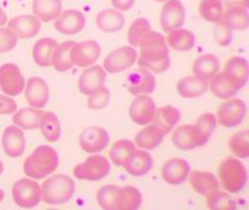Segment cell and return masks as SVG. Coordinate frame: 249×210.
Wrapping results in <instances>:
<instances>
[{"label":"cell","instance_id":"6","mask_svg":"<svg viewBox=\"0 0 249 210\" xmlns=\"http://www.w3.org/2000/svg\"><path fill=\"white\" fill-rule=\"evenodd\" d=\"M109 160L103 155H91L85 162L79 163L74 168V175L79 180L100 181L110 173Z\"/></svg>","mask_w":249,"mask_h":210},{"label":"cell","instance_id":"36","mask_svg":"<svg viewBox=\"0 0 249 210\" xmlns=\"http://www.w3.org/2000/svg\"><path fill=\"white\" fill-rule=\"evenodd\" d=\"M39 128L42 136L49 143H55L61 137V124L59 118L53 112H42L40 116Z\"/></svg>","mask_w":249,"mask_h":210},{"label":"cell","instance_id":"15","mask_svg":"<svg viewBox=\"0 0 249 210\" xmlns=\"http://www.w3.org/2000/svg\"><path fill=\"white\" fill-rule=\"evenodd\" d=\"M107 80V71L101 65H92L86 69L79 79V90L86 96H90L104 87Z\"/></svg>","mask_w":249,"mask_h":210},{"label":"cell","instance_id":"41","mask_svg":"<svg viewBox=\"0 0 249 210\" xmlns=\"http://www.w3.org/2000/svg\"><path fill=\"white\" fill-rule=\"evenodd\" d=\"M143 202L140 189L132 186L121 187L120 194V210H136L140 209Z\"/></svg>","mask_w":249,"mask_h":210},{"label":"cell","instance_id":"9","mask_svg":"<svg viewBox=\"0 0 249 210\" xmlns=\"http://www.w3.org/2000/svg\"><path fill=\"white\" fill-rule=\"evenodd\" d=\"M25 77L18 65L5 63L0 67V89L8 96H18L25 89Z\"/></svg>","mask_w":249,"mask_h":210},{"label":"cell","instance_id":"27","mask_svg":"<svg viewBox=\"0 0 249 210\" xmlns=\"http://www.w3.org/2000/svg\"><path fill=\"white\" fill-rule=\"evenodd\" d=\"M180 111L175 106L165 105L161 106L160 109L156 110L153 122L155 125L161 130L164 134H167L172 131V129L180 122Z\"/></svg>","mask_w":249,"mask_h":210},{"label":"cell","instance_id":"22","mask_svg":"<svg viewBox=\"0 0 249 210\" xmlns=\"http://www.w3.org/2000/svg\"><path fill=\"white\" fill-rule=\"evenodd\" d=\"M210 88L212 94L220 99H230L241 90L240 85L226 71L214 75L213 79L211 80Z\"/></svg>","mask_w":249,"mask_h":210},{"label":"cell","instance_id":"55","mask_svg":"<svg viewBox=\"0 0 249 210\" xmlns=\"http://www.w3.org/2000/svg\"><path fill=\"white\" fill-rule=\"evenodd\" d=\"M156 1H159V2H165V1H167V0H156Z\"/></svg>","mask_w":249,"mask_h":210},{"label":"cell","instance_id":"29","mask_svg":"<svg viewBox=\"0 0 249 210\" xmlns=\"http://www.w3.org/2000/svg\"><path fill=\"white\" fill-rule=\"evenodd\" d=\"M124 24L125 19L120 11L103 10L96 16L97 27L106 33H115L121 31L124 27Z\"/></svg>","mask_w":249,"mask_h":210},{"label":"cell","instance_id":"17","mask_svg":"<svg viewBox=\"0 0 249 210\" xmlns=\"http://www.w3.org/2000/svg\"><path fill=\"white\" fill-rule=\"evenodd\" d=\"M2 148L5 154L10 158H19L24 154L26 148V139L24 132L19 126L11 125L5 129L2 133Z\"/></svg>","mask_w":249,"mask_h":210},{"label":"cell","instance_id":"45","mask_svg":"<svg viewBox=\"0 0 249 210\" xmlns=\"http://www.w3.org/2000/svg\"><path fill=\"white\" fill-rule=\"evenodd\" d=\"M207 206L213 210H235L236 203L227 193L218 191L212 196L207 197Z\"/></svg>","mask_w":249,"mask_h":210},{"label":"cell","instance_id":"50","mask_svg":"<svg viewBox=\"0 0 249 210\" xmlns=\"http://www.w3.org/2000/svg\"><path fill=\"white\" fill-rule=\"evenodd\" d=\"M135 1L136 0H111L112 6L120 11H129L134 6Z\"/></svg>","mask_w":249,"mask_h":210},{"label":"cell","instance_id":"21","mask_svg":"<svg viewBox=\"0 0 249 210\" xmlns=\"http://www.w3.org/2000/svg\"><path fill=\"white\" fill-rule=\"evenodd\" d=\"M189 180L191 186L198 194L205 197L212 196L214 193L219 191V180L214 177L211 172L204 171H193L190 172Z\"/></svg>","mask_w":249,"mask_h":210},{"label":"cell","instance_id":"31","mask_svg":"<svg viewBox=\"0 0 249 210\" xmlns=\"http://www.w3.org/2000/svg\"><path fill=\"white\" fill-rule=\"evenodd\" d=\"M220 21L230 31H246L249 26V14L246 8H227Z\"/></svg>","mask_w":249,"mask_h":210},{"label":"cell","instance_id":"26","mask_svg":"<svg viewBox=\"0 0 249 210\" xmlns=\"http://www.w3.org/2000/svg\"><path fill=\"white\" fill-rule=\"evenodd\" d=\"M32 10L40 21L49 22L59 18L62 13V4L61 0H33Z\"/></svg>","mask_w":249,"mask_h":210},{"label":"cell","instance_id":"54","mask_svg":"<svg viewBox=\"0 0 249 210\" xmlns=\"http://www.w3.org/2000/svg\"><path fill=\"white\" fill-rule=\"evenodd\" d=\"M4 168H5V167H4V163H2V161L0 160V175H1V174H2V172H4Z\"/></svg>","mask_w":249,"mask_h":210},{"label":"cell","instance_id":"44","mask_svg":"<svg viewBox=\"0 0 249 210\" xmlns=\"http://www.w3.org/2000/svg\"><path fill=\"white\" fill-rule=\"evenodd\" d=\"M216 124H218L216 118L213 113H202L201 116H199L195 124V128L200 136L202 143L206 144L208 142L213 132L215 131Z\"/></svg>","mask_w":249,"mask_h":210},{"label":"cell","instance_id":"51","mask_svg":"<svg viewBox=\"0 0 249 210\" xmlns=\"http://www.w3.org/2000/svg\"><path fill=\"white\" fill-rule=\"evenodd\" d=\"M222 4H224L227 8L240 7L248 10L249 0H222Z\"/></svg>","mask_w":249,"mask_h":210},{"label":"cell","instance_id":"32","mask_svg":"<svg viewBox=\"0 0 249 210\" xmlns=\"http://www.w3.org/2000/svg\"><path fill=\"white\" fill-rule=\"evenodd\" d=\"M165 134L155 124L146 126L135 136V144L140 148L155 149L163 142Z\"/></svg>","mask_w":249,"mask_h":210},{"label":"cell","instance_id":"39","mask_svg":"<svg viewBox=\"0 0 249 210\" xmlns=\"http://www.w3.org/2000/svg\"><path fill=\"white\" fill-rule=\"evenodd\" d=\"M136 151V144L130 140L121 139L111 146L109 151L110 160L116 166H123L129 157Z\"/></svg>","mask_w":249,"mask_h":210},{"label":"cell","instance_id":"49","mask_svg":"<svg viewBox=\"0 0 249 210\" xmlns=\"http://www.w3.org/2000/svg\"><path fill=\"white\" fill-rule=\"evenodd\" d=\"M16 111V100L8 96H2V95H0V114H11Z\"/></svg>","mask_w":249,"mask_h":210},{"label":"cell","instance_id":"16","mask_svg":"<svg viewBox=\"0 0 249 210\" xmlns=\"http://www.w3.org/2000/svg\"><path fill=\"white\" fill-rule=\"evenodd\" d=\"M172 143L177 148L181 149V151H191V149L201 147L205 145L199 133L196 132L195 125H190V124L178 126L173 131Z\"/></svg>","mask_w":249,"mask_h":210},{"label":"cell","instance_id":"34","mask_svg":"<svg viewBox=\"0 0 249 210\" xmlns=\"http://www.w3.org/2000/svg\"><path fill=\"white\" fill-rule=\"evenodd\" d=\"M75 42L74 41H65L61 45H57L53 51L52 56V65L56 71L65 73V71L71 70L73 68V62L71 59V50Z\"/></svg>","mask_w":249,"mask_h":210},{"label":"cell","instance_id":"2","mask_svg":"<svg viewBox=\"0 0 249 210\" xmlns=\"http://www.w3.org/2000/svg\"><path fill=\"white\" fill-rule=\"evenodd\" d=\"M59 166V154L51 146H39L24 162V173L28 178L41 180L54 173Z\"/></svg>","mask_w":249,"mask_h":210},{"label":"cell","instance_id":"13","mask_svg":"<svg viewBox=\"0 0 249 210\" xmlns=\"http://www.w3.org/2000/svg\"><path fill=\"white\" fill-rule=\"evenodd\" d=\"M126 88L134 96L150 95L156 89V79L147 69L138 68L132 70L126 77Z\"/></svg>","mask_w":249,"mask_h":210},{"label":"cell","instance_id":"4","mask_svg":"<svg viewBox=\"0 0 249 210\" xmlns=\"http://www.w3.org/2000/svg\"><path fill=\"white\" fill-rule=\"evenodd\" d=\"M42 201L52 206L68 202L75 193V182L65 174H55L48 178L41 186Z\"/></svg>","mask_w":249,"mask_h":210},{"label":"cell","instance_id":"25","mask_svg":"<svg viewBox=\"0 0 249 210\" xmlns=\"http://www.w3.org/2000/svg\"><path fill=\"white\" fill-rule=\"evenodd\" d=\"M208 81L196 76H187L177 83V91L182 98H198L206 94Z\"/></svg>","mask_w":249,"mask_h":210},{"label":"cell","instance_id":"37","mask_svg":"<svg viewBox=\"0 0 249 210\" xmlns=\"http://www.w3.org/2000/svg\"><path fill=\"white\" fill-rule=\"evenodd\" d=\"M121 187L116 185L103 186L97 192V202L104 210H120Z\"/></svg>","mask_w":249,"mask_h":210},{"label":"cell","instance_id":"35","mask_svg":"<svg viewBox=\"0 0 249 210\" xmlns=\"http://www.w3.org/2000/svg\"><path fill=\"white\" fill-rule=\"evenodd\" d=\"M226 73L233 77L240 88H243L248 82V61L245 57L241 56H234L231 57L227 62H226L225 70Z\"/></svg>","mask_w":249,"mask_h":210},{"label":"cell","instance_id":"53","mask_svg":"<svg viewBox=\"0 0 249 210\" xmlns=\"http://www.w3.org/2000/svg\"><path fill=\"white\" fill-rule=\"evenodd\" d=\"M4 197H5V192L2 191V189H0V202L4 200Z\"/></svg>","mask_w":249,"mask_h":210},{"label":"cell","instance_id":"52","mask_svg":"<svg viewBox=\"0 0 249 210\" xmlns=\"http://www.w3.org/2000/svg\"><path fill=\"white\" fill-rule=\"evenodd\" d=\"M6 24H7V16H6V13L4 12V10L0 7V27L4 25H6Z\"/></svg>","mask_w":249,"mask_h":210},{"label":"cell","instance_id":"38","mask_svg":"<svg viewBox=\"0 0 249 210\" xmlns=\"http://www.w3.org/2000/svg\"><path fill=\"white\" fill-rule=\"evenodd\" d=\"M42 111L40 109L34 108H25L16 112L13 116L14 125L19 126L20 129L24 130H34V129L39 128L40 116H41Z\"/></svg>","mask_w":249,"mask_h":210},{"label":"cell","instance_id":"12","mask_svg":"<svg viewBox=\"0 0 249 210\" xmlns=\"http://www.w3.org/2000/svg\"><path fill=\"white\" fill-rule=\"evenodd\" d=\"M156 105L149 95H138L132 100L129 108V116L131 120L137 125L146 126L153 122Z\"/></svg>","mask_w":249,"mask_h":210},{"label":"cell","instance_id":"30","mask_svg":"<svg viewBox=\"0 0 249 210\" xmlns=\"http://www.w3.org/2000/svg\"><path fill=\"white\" fill-rule=\"evenodd\" d=\"M166 40L170 47L177 51H189L196 45L195 34L185 28H176L169 32Z\"/></svg>","mask_w":249,"mask_h":210},{"label":"cell","instance_id":"24","mask_svg":"<svg viewBox=\"0 0 249 210\" xmlns=\"http://www.w3.org/2000/svg\"><path fill=\"white\" fill-rule=\"evenodd\" d=\"M152 166L153 159L151 154L144 149H136L123 165L126 173L136 178L146 175L152 169Z\"/></svg>","mask_w":249,"mask_h":210},{"label":"cell","instance_id":"28","mask_svg":"<svg viewBox=\"0 0 249 210\" xmlns=\"http://www.w3.org/2000/svg\"><path fill=\"white\" fill-rule=\"evenodd\" d=\"M220 62L218 57L213 54H205L199 56L192 65V71L195 76L200 77L202 80L210 81L214 75L219 73Z\"/></svg>","mask_w":249,"mask_h":210},{"label":"cell","instance_id":"48","mask_svg":"<svg viewBox=\"0 0 249 210\" xmlns=\"http://www.w3.org/2000/svg\"><path fill=\"white\" fill-rule=\"evenodd\" d=\"M216 42L222 47H226L231 42V31L228 30L221 21L216 22L215 30H214Z\"/></svg>","mask_w":249,"mask_h":210},{"label":"cell","instance_id":"42","mask_svg":"<svg viewBox=\"0 0 249 210\" xmlns=\"http://www.w3.org/2000/svg\"><path fill=\"white\" fill-rule=\"evenodd\" d=\"M228 147L235 157L247 159L249 157V133L247 130L234 133L228 142Z\"/></svg>","mask_w":249,"mask_h":210},{"label":"cell","instance_id":"23","mask_svg":"<svg viewBox=\"0 0 249 210\" xmlns=\"http://www.w3.org/2000/svg\"><path fill=\"white\" fill-rule=\"evenodd\" d=\"M7 28L13 31L20 39H31L39 34L41 21L36 16H20L11 20Z\"/></svg>","mask_w":249,"mask_h":210},{"label":"cell","instance_id":"3","mask_svg":"<svg viewBox=\"0 0 249 210\" xmlns=\"http://www.w3.org/2000/svg\"><path fill=\"white\" fill-rule=\"evenodd\" d=\"M219 183L226 192L231 194L240 193L247 185V169L239 159L230 157L220 163L218 168Z\"/></svg>","mask_w":249,"mask_h":210},{"label":"cell","instance_id":"20","mask_svg":"<svg viewBox=\"0 0 249 210\" xmlns=\"http://www.w3.org/2000/svg\"><path fill=\"white\" fill-rule=\"evenodd\" d=\"M54 26L65 35H74L83 31L86 26V16L77 10H67L55 20Z\"/></svg>","mask_w":249,"mask_h":210},{"label":"cell","instance_id":"46","mask_svg":"<svg viewBox=\"0 0 249 210\" xmlns=\"http://www.w3.org/2000/svg\"><path fill=\"white\" fill-rule=\"evenodd\" d=\"M88 108L91 110H102L110 102V91L107 87H102L96 93L88 96Z\"/></svg>","mask_w":249,"mask_h":210},{"label":"cell","instance_id":"11","mask_svg":"<svg viewBox=\"0 0 249 210\" xmlns=\"http://www.w3.org/2000/svg\"><path fill=\"white\" fill-rule=\"evenodd\" d=\"M110 136L106 129L90 126L81 132L79 143L81 148L87 153H100L109 145Z\"/></svg>","mask_w":249,"mask_h":210},{"label":"cell","instance_id":"18","mask_svg":"<svg viewBox=\"0 0 249 210\" xmlns=\"http://www.w3.org/2000/svg\"><path fill=\"white\" fill-rule=\"evenodd\" d=\"M191 172L190 163L180 158H172L161 167V175L164 181L170 185H181L186 181Z\"/></svg>","mask_w":249,"mask_h":210},{"label":"cell","instance_id":"40","mask_svg":"<svg viewBox=\"0 0 249 210\" xmlns=\"http://www.w3.org/2000/svg\"><path fill=\"white\" fill-rule=\"evenodd\" d=\"M224 12L222 0H201L199 4V14L208 22H219Z\"/></svg>","mask_w":249,"mask_h":210},{"label":"cell","instance_id":"14","mask_svg":"<svg viewBox=\"0 0 249 210\" xmlns=\"http://www.w3.org/2000/svg\"><path fill=\"white\" fill-rule=\"evenodd\" d=\"M185 16L186 12L180 0H167L160 14L161 28L169 33L176 28L181 27L185 22Z\"/></svg>","mask_w":249,"mask_h":210},{"label":"cell","instance_id":"10","mask_svg":"<svg viewBox=\"0 0 249 210\" xmlns=\"http://www.w3.org/2000/svg\"><path fill=\"white\" fill-rule=\"evenodd\" d=\"M101 46L94 40H87V41L75 42L71 50V59L74 65H77L80 68L90 67L95 65L98 59H100Z\"/></svg>","mask_w":249,"mask_h":210},{"label":"cell","instance_id":"7","mask_svg":"<svg viewBox=\"0 0 249 210\" xmlns=\"http://www.w3.org/2000/svg\"><path fill=\"white\" fill-rule=\"evenodd\" d=\"M247 106L242 99L226 100L219 105L216 111V123L224 128H235L243 122Z\"/></svg>","mask_w":249,"mask_h":210},{"label":"cell","instance_id":"1","mask_svg":"<svg viewBox=\"0 0 249 210\" xmlns=\"http://www.w3.org/2000/svg\"><path fill=\"white\" fill-rule=\"evenodd\" d=\"M141 56L138 65L151 73L160 74L170 68L169 47L160 33L150 31L141 41Z\"/></svg>","mask_w":249,"mask_h":210},{"label":"cell","instance_id":"33","mask_svg":"<svg viewBox=\"0 0 249 210\" xmlns=\"http://www.w3.org/2000/svg\"><path fill=\"white\" fill-rule=\"evenodd\" d=\"M57 42L51 37H43L36 42L33 47V60L40 67H49L52 65V56Z\"/></svg>","mask_w":249,"mask_h":210},{"label":"cell","instance_id":"8","mask_svg":"<svg viewBox=\"0 0 249 210\" xmlns=\"http://www.w3.org/2000/svg\"><path fill=\"white\" fill-rule=\"evenodd\" d=\"M137 61V51L134 47H121L112 50L104 59L103 69L109 74H117L128 70Z\"/></svg>","mask_w":249,"mask_h":210},{"label":"cell","instance_id":"19","mask_svg":"<svg viewBox=\"0 0 249 210\" xmlns=\"http://www.w3.org/2000/svg\"><path fill=\"white\" fill-rule=\"evenodd\" d=\"M25 96L34 109H43L49 99V88L41 77H31L26 83Z\"/></svg>","mask_w":249,"mask_h":210},{"label":"cell","instance_id":"5","mask_svg":"<svg viewBox=\"0 0 249 210\" xmlns=\"http://www.w3.org/2000/svg\"><path fill=\"white\" fill-rule=\"evenodd\" d=\"M12 196L20 208L32 209L42 201L41 186L32 179H20L12 187Z\"/></svg>","mask_w":249,"mask_h":210},{"label":"cell","instance_id":"47","mask_svg":"<svg viewBox=\"0 0 249 210\" xmlns=\"http://www.w3.org/2000/svg\"><path fill=\"white\" fill-rule=\"evenodd\" d=\"M17 34L10 28H0V54L8 53L18 44Z\"/></svg>","mask_w":249,"mask_h":210},{"label":"cell","instance_id":"43","mask_svg":"<svg viewBox=\"0 0 249 210\" xmlns=\"http://www.w3.org/2000/svg\"><path fill=\"white\" fill-rule=\"evenodd\" d=\"M150 31H152V27L146 19L140 18L135 20L131 24V26H130L128 32L129 44L131 45L132 47H140L141 41Z\"/></svg>","mask_w":249,"mask_h":210}]
</instances>
